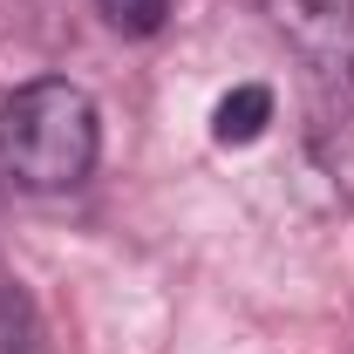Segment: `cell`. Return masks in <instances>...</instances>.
<instances>
[{
    "label": "cell",
    "mask_w": 354,
    "mask_h": 354,
    "mask_svg": "<svg viewBox=\"0 0 354 354\" xmlns=\"http://www.w3.org/2000/svg\"><path fill=\"white\" fill-rule=\"evenodd\" d=\"M259 7L307 62L354 82V0H259Z\"/></svg>",
    "instance_id": "obj_2"
},
{
    "label": "cell",
    "mask_w": 354,
    "mask_h": 354,
    "mask_svg": "<svg viewBox=\"0 0 354 354\" xmlns=\"http://www.w3.org/2000/svg\"><path fill=\"white\" fill-rule=\"evenodd\" d=\"M266 123H272V88L266 82H239L218 109H212V136H218V143H259Z\"/></svg>",
    "instance_id": "obj_3"
},
{
    "label": "cell",
    "mask_w": 354,
    "mask_h": 354,
    "mask_svg": "<svg viewBox=\"0 0 354 354\" xmlns=\"http://www.w3.org/2000/svg\"><path fill=\"white\" fill-rule=\"evenodd\" d=\"M0 354H55L35 300H28L14 279H0Z\"/></svg>",
    "instance_id": "obj_4"
},
{
    "label": "cell",
    "mask_w": 354,
    "mask_h": 354,
    "mask_svg": "<svg viewBox=\"0 0 354 354\" xmlns=\"http://www.w3.org/2000/svg\"><path fill=\"white\" fill-rule=\"evenodd\" d=\"M95 7H102V21H109L116 35H136V41L171 21V0H95Z\"/></svg>",
    "instance_id": "obj_5"
},
{
    "label": "cell",
    "mask_w": 354,
    "mask_h": 354,
    "mask_svg": "<svg viewBox=\"0 0 354 354\" xmlns=\"http://www.w3.org/2000/svg\"><path fill=\"white\" fill-rule=\"evenodd\" d=\"M95 102L62 75H41L0 102V171L21 191H75L95 171Z\"/></svg>",
    "instance_id": "obj_1"
}]
</instances>
